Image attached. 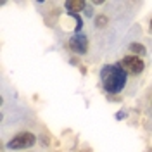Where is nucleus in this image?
Masks as SVG:
<instances>
[{
  "mask_svg": "<svg viewBox=\"0 0 152 152\" xmlns=\"http://www.w3.org/2000/svg\"><path fill=\"white\" fill-rule=\"evenodd\" d=\"M151 29H152V19H151Z\"/></svg>",
  "mask_w": 152,
  "mask_h": 152,
  "instance_id": "nucleus-8",
  "label": "nucleus"
},
{
  "mask_svg": "<svg viewBox=\"0 0 152 152\" xmlns=\"http://www.w3.org/2000/svg\"><path fill=\"white\" fill-rule=\"evenodd\" d=\"M119 66L123 67L126 73H130V75H142L143 69H145V64H143V61L140 57L137 56H126L121 59V62H119Z\"/></svg>",
  "mask_w": 152,
  "mask_h": 152,
  "instance_id": "nucleus-3",
  "label": "nucleus"
},
{
  "mask_svg": "<svg viewBox=\"0 0 152 152\" xmlns=\"http://www.w3.org/2000/svg\"><path fill=\"white\" fill-rule=\"evenodd\" d=\"M37 142V137L35 133L31 132H21L18 135H14L7 142V149H12V151H18V149H29L33 147Z\"/></svg>",
  "mask_w": 152,
  "mask_h": 152,
  "instance_id": "nucleus-2",
  "label": "nucleus"
},
{
  "mask_svg": "<svg viewBox=\"0 0 152 152\" xmlns=\"http://www.w3.org/2000/svg\"><path fill=\"white\" fill-rule=\"evenodd\" d=\"M86 7V4L83 2V0H67L66 2V9L69 10V14H80L81 10Z\"/></svg>",
  "mask_w": 152,
  "mask_h": 152,
  "instance_id": "nucleus-5",
  "label": "nucleus"
},
{
  "mask_svg": "<svg viewBox=\"0 0 152 152\" xmlns=\"http://www.w3.org/2000/svg\"><path fill=\"white\" fill-rule=\"evenodd\" d=\"M109 24V18L104 16V14H99V16H95V26L97 28H105Z\"/></svg>",
  "mask_w": 152,
  "mask_h": 152,
  "instance_id": "nucleus-7",
  "label": "nucleus"
},
{
  "mask_svg": "<svg viewBox=\"0 0 152 152\" xmlns=\"http://www.w3.org/2000/svg\"><path fill=\"white\" fill-rule=\"evenodd\" d=\"M100 80L107 94H119L126 85V71L119 64H107L100 71Z\"/></svg>",
  "mask_w": 152,
  "mask_h": 152,
  "instance_id": "nucleus-1",
  "label": "nucleus"
},
{
  "mask_svg": "<svg viewBox=\"0 0 152 152\" xmlns=\"http://www.w3.org/2000/svg\"><path fill=\"white\" fill-rule=\"evenodd\" d=\"M69 48L76 52V54H86V50H88V40H86L85 35H81V33H76L73 37L69 38Z\"/></svg>",
  "mask_w": 152,
  "mask_h": 152,
  "instance_id": "nucleus-4",
  "label": "nucleus"
},
{
  "mask_svg": "<svg viewBox=\"0 0 152 152\" xmlns=\"http://www.w3.org/2000/svg\"><path fill=\"white\" fill-rule=\"evenodd\" d=\"M130 52H132V54H135L137 57H140V56H145V54H147V48L143 47L142 43L133 42L132 45H130Z\"/></svg>",
  "mask_w": 152,
  "mask_h": 152,
  "instance_id": "nucleus-6",
  "label": "nucleus"
}]
</instances>
